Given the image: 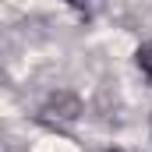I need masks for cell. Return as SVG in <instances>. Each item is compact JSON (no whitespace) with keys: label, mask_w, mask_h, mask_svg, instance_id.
Listing matches in <instances>:
<instances>
[{"label":"cell","mask_w":152,"mask_h":152,"mask_svg":"<svg viewBox=\"0 0 152 152\" xmlns=\"http://www.w3.org/2000/svg\"><path fill=\"white\" fill-rule=\"evenodd\" d=\"M75 4H78V0H75Z\"/></svg>","instance_id":"2"},{"label":"cell","mask_w":152,"mask_h":152,"mask_svg":"<svg viewBox=\"0 0 152 152\" xmlns=\"http://www.w3.org/2000/svg\"><path fill=\"white\" fill-rule=\"evenodd\" d=\"M138 67H142V71L152 78V39L142 46V50H138Z\"/></svg>","instance_id":"1"}]
</instances>
